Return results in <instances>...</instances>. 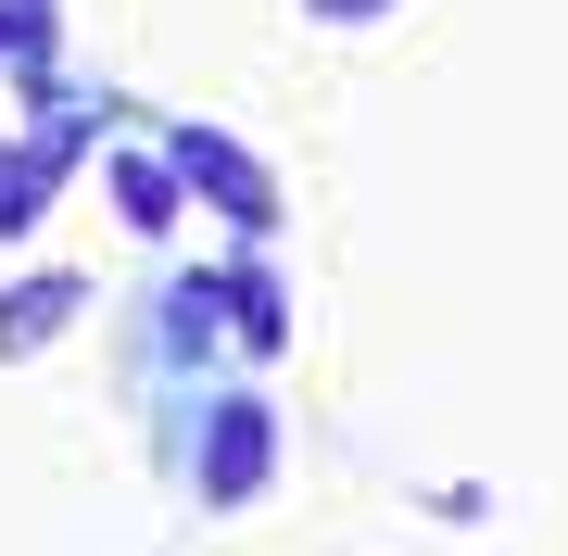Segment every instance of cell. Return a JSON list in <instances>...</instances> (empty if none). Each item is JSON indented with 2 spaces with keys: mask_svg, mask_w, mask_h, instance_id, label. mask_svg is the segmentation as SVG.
<instances>
[{
  "mask_svg": "<svg viewBox=\"0 0 568 556\" xmlns=\"http://www.w3.org/2000/svg\"><path fill=\"white\" fill-rule=\"evenodd\" d=\"M253 481H265V405H227V417H215V443H203V494H215V506H241Z\"/></svg>",
  "mask_w": 568,
  "mask_h": 556,
  "instance_id": "6da1fadb",
  "label": "cell"
},
{
  "mask_svg": "<svg viewBox=\"0 0 568 556\" xmlns=\"http://www.w3.org/2000/svg\"><path fill=\"white\" fill-rule=\"evenodd\" d=\"M178 165L203 178V190H227V215H241V228H265V215H278V190H265V178H253V165H241L227 140H203V127L178 140Z\"/></svg>",
  "mask_w": 568,
  "mask_h": 556,
  "instance_id": "7a4b0ae2",
  "label": "cell"
},
{
  "mask_svg": "<svg viewBox=\"0 0 568 556\" xmlns=\"http://www.w3.org/2000/svg\"><path fill=\"white\" fill-rule=\"evenodd\" d=\"M63 316H77V279H26V291H0V354H39Z\"/></svg>",
  "mask_w": 568,
  "mask_h": 556,
  "instance_id": "3957f363",
  "label": "cell"
},
{
  "mask_svg": "<svg viewBox=\"0 0 568 556\" xmlns=\"http://www.w3.org/2000/svg\"><path fill=\"white\" fill-rule=\"evenodd\" d=\"M316 26H366V13H392V0H304Z\"/></svg>",
  "mask_w": 568,
  "mask_h": 556,
  "instance_id": "277c9868",
  "label": "cell"
}]
</instances>
